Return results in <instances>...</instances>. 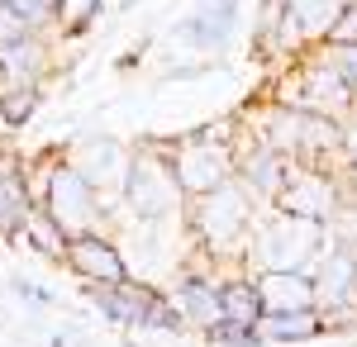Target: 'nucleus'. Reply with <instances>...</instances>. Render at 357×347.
Returning a JSON list of instances; mask_svg holds the SVG:
<instances>
[{
    "mask_svg": "<svg viewBox=\"0 0 357 347\" xmlns=\"http://www.w3.org/2000/svg\"><path fill=\"white\" fill-rule=\"evenodd\" d=\"M252 219H257V195L238 176H229L224 186L205 190V195H191L186 229H191V242L200 247V257H210V262L238 257L243 262V242H248Z\"/></svg>",
    "mask_w": 357,
    "mask_h": 347,
    "instance_id": "f257e3e1",
    "label": "nucleus"
},
{
    "mask_svg": "<svg viewBox=\"0 0 357 347\" xmlns=\"http://www.w3.org/2000/svg\"><path fill=\"white\" fill-rule=\"evenodd\" d=\"M33 167L43 171V181L29 186V190H33V205L48 214L67 238H72V233H86V229H100V219H105L110 210H105L100 190L86 181L82 167L67 157L62 148H48Z\"/></svg>",
    "mask_w": 357,
    "mask_h": 347,
    "instance_id": "f03ea898",
    "label": "nucleus"
},
{
    "mask_svg": "<svg viewBox=\"0 0 357 347\" xmlns=\"http://www.w3.org/2000/svg\"><path fill=\"white\" fill-rule=\"evenodd\" d=\"M272 210V205H267ZM324 247V224L301 219V214H257L243 242V267L248 271H310V262Z\"/></svg>",
    "mask_w": 357,
    "mask_h": 347,
    "instance_id": "7ed1b4c3",
    "label": "nucleus"
},
{
    "mask_svg": "<svg viewBox=\"0 0 357 347\" xmlns=\"http://www.w3.org/2000/svg\"><path fill=\"white\" fill-rule=\"evenodd\" d=\"M186 205V195L172 176L162 143H143L129 153V171H124V190H119V210H129L134 224H162Z\"/></svg>",
    "mask_w": 357,
    "mask_h": 347,
    "instance_id": "20e7f679",
    "label": "nucleus"
},
{
    "mask_svg": "<svg viewBox=\"0 0 357 347\" xmlns=\"http://www.w3.org/2000/svg\"><path fill=\"white\" fill-rule=\"evenodd\" d=\"M281 105H296V109H314V114H329V119H348L357 105V91L343 81V72L333 67V57L324 43L305 48L291 67V77L281 81Z\"/></svg>",
    "mask_w": 357,
    "mask_h": 347,
    "instance_id": "39448f33",
    "label": "nucleus"
},
{
    "mask_svg": "<svg viewBox=\"0 0 357 347\" xmlns=\"http://www.w3.org/2000/svg\"><path fill=\"white\" fill-rule=\"evenodd\" d=\"M167 162H172V176L181 195H205V190L224 186L229 176H238V148H234V134H215V129H200V134H186L176 143H162Z\"/></svg>",
    "mask_w": 357,
    "mask_h": 347,
    "instance_id": "423d86ee",
    "label": "nucleus"
},
{
    "mask_svg": "<svg viewBox=\"0 0 357 347\" xmlns=\"http://www.w3.org/2000/svg\"><path fill=\"white\" fill-rule=\"evenodd\" d=\"M86 300L110 323H119V328H158V333L186 328L181 314H176V304H172V295L153 291V286H143L134 276H124L114 286H86Z\"/></svg>",
    "mask_w": 357,
    "mask_h": 347,
    "instance_id": "0eeeda50",
    "label": "nucleus"
},
{
    "mask_svg": "<svg viewBox=\"0 0 357 347\" xmlns=\"http://www.w3.org/2000/svg\"><path fill=\"white\" fill-rule=\"evenodd\" d=\"M272 210H286V214H301V219H314V224H329L333 214L343 210V181L324 171V167H296L286 190L272 200Z\"/></svg>",
    "mask_w": 357,
    "mask_h": 347,
    "instance_id": "6e6552de",
    "label": "nucleus"
},
{
    "mask_svg": "<svg viewBox=\"0 0 357 347\" xmlns=\"http://www.w3.org/2000/svg\"><path fill=\"white\" fill-rule=\"evenodd\" d=\"M62 262L77 271L86 286H114V281L129 276V262H124L119 242H114L110 233H100V229L72 233V238H67V252H62Z\"/></svg>",
    "mask_w": 357,
    "mask_h": 347,
    "instance_id": "1a4fd4ad",
    "label": "nucleus"
},
{
    "mask_svg": "<svg viewBox=\"0 0 357 347\" xmlns=\"http://www.w3.org/2000/svg\"><path fill=\"white\" fill-rule=\"evenodd\" d=\"M67 157L82 167V176L100 190L105 205H119L124 171H129V148H119L110 138H91V143H77V153H67Z\"/></svg>",
    "mask_w": 357,
    "mask_h": 347,
    "instance_id": "9d476101",
    "label": "nucleus"
},
{
    "mask_svg": "<svg viewBox=\"0 0 357 347\" xmlns=\"http://www.w3.org/2000/svg\"><path fill=\"white\" fill-rule=\"evenodd\" d=\"M172 304H176V314H181L186 328L210 333L224 319L220 314V271H181V281L172 291Z\"/></svg>",
    "mask_w": 357,
    "mask_h": 347,
    "instance_id": "9b49d317",
    "label": "nucleus"
},
{
    "mask_svg": "<svg viewBox=\"0 0 357 347\" xmlns=\"http://www.w3.org/2000/svg\"><path fill=\"white\" fill-rule=\"evenodd\" d=\"M296 167H301L296 157H286V153H276L267 143H257L252 153H238V181L257 195V205H272L276 195L286 190V181H291Z\"/></svg>",
    "mask_w": 357,
    "mask_h": 347,
    "instance_id": "f8f14e48",
    "label": "nucleus"
},
{
    "mask_svg": "<svg viewBox=\"0 0 357 347\" xmlns=\"http://www.w3.org/2000/svg\"><path fill=\"white\" fill-rule=\"evenodd\" d=\"M48 72H53V48L38 29L15 43H0V86H43Z\"/></svg>",
    "mask_w": 357,
    "mask_h": 347,
    "instance_id": "ddd939ff",
    "label": "nucleus"
},
{
    "mask_svg": "<svg viewBox=\"0 0 357 347\" xmlns=\"http://www.w3.org/2000/svg\"><path fill=\"white\" fill-rule=\"evenodd\" d=\"M238 10H243V0H200L191 20H181V38L200 53H220L238 24Z\"/></svg>",
    "mask_w": 357,
    "mask_h": 347,
    "instance_id": "4468645a",
    "label": "nucleus"
},
{
    "mask_svg": "<svg viewBox=\"0 0 357 347\" xmlns=\"http://www.w3.org/2000/svg\"><path fill=\"white\" fill-rule=\"evenodd\" d=\"M252 281L262 295V314L267 309H319L310 271H252Z\"/></svg>",
    "mask_w": 357,
    "mask_h": 347,
    "instance_id": "2eb2a0df",
    "label": "nucleus"
},
{
    "mask_svg": "<svg viewBox=\"0 0 357 347\" xmlns=\"http://www.w3.org/2000/svg\"><path fill=\"white\" fill-rule=\"evenodd\" d=\"M324 328H329L324 309H267L257 319V338L262 343H310Z\"/></svg>",
    "mask_w": 357,
    "mask_h": 347,
    "instance_id": "dca6fc26",
    "label": "nucleus"
},
{
    "mask_svg": "<svg viewBox=\"0 0 357 347\" xmlns=\"http://www.w3.org/2000/svg\"><path fill=\"white\" fill-rule=\"evenodd\" d=\"M220 314H224V323L257 328V319H262V295H257V281L248 271L220 276Z\"/></svg>",
    "mask_w": 357,
    "mask_h": 347,
    "instance_id": "f3484780",
    "label": "nucleus"
},
{
    "mask_svg": "<svg viewBox=\"0 0 357 347\" xmlns=\"http://www.w3.org/2000/svg\"><path fill=\"white\" fill-rule=\"evenodd\" d=\"M15 238H24L29 247H38V252H43V257H53V262H62V252H67V233H62V229H57L38 205L29 210V219L20 224V233H15Z\"/></svg>",
    "mask_w": 357,
    "mask_h": 347,
    "instance_id": "a211bd4d",
    "label": "nucleus"
},
{
    "mask_svg": "<svg viewBox=\"0 0 357 347\" xmlns=\"http://www.w3.org/2000/svg\"><path fill=\"white\" fill-rule=\"evenodd\" d=\"M43 100V86H0V119L10 129H24Z\"/></svg>",
    "mask_w": 357,
    "mask_h": 347,
    "instance_id": "6ab92c4d",
    "label": "nucleus"
},
{
    "mask_svg": "<svg viewBox=\"0 0 357 347\" xmlns=\"http://www.w3.org/2000/svg\"><path fill=\"white\" fill-rule=\"evenodd\" d=\"M324 43H329V48H348V43H357V0H343V10L333 15L329 33H324Z\"/></svg>",
    "mask_w": 357,
    "mask_h": 347,
    "instance_id": "aec40b11",
    "label": "nucleus"
},
{
    "mask_svg": "<svg viewBox=\"0 0 357 347\" xmlns=\"http://www.w3.org/2000/svg\"><path fill=\"white\" fill-rule=\"evenodd\" d=\"M205 338H210L215 347H257V343H262V338H257V328H238V323H224V319L215 323Z\"/></svg>",
    "mask_w": 357,
    "mask_h": 347,
    "instance_id": "412c9836",
    "label": "nucleus"
},
{
    "mask_svg": "<svg viewBox=\"0 0 357 347\" xmlns=\"http://www.w3.org/2000/svg\"><path fill=\"white\" fill-rule=\"evenodd\" d=\"M33 33V24L24 20V10L15 5V0H0V43H15V38H24Z\"/></svg>",
    "mask_w": 357,
    "mask_h": 347,
    "instance_id": "4be33fe9",
    "label": "nucleus"
},
{
    "mask_svg": "<svg viewBox=\"0 0 357 347\" xmlns=\"http://www.w3.org/2000/svg\"><path fill=\"white\" fill-rule=\"evenodd\" d=\"M96 15H100V0H62V29L67 33H82Z\"/></svg>",
    "mask_w": 357,
    "mask_h": 347,
    "instance_id": "5701e85b",
    "label": "nucleus"
},
{
    "mask_svg": "<svg viewBox=\"0 0 357 347\" xmlns=\"http://www.w3.org/2000/svg\"><path fill=\"white\" fill-rule=\"evenodd\" d=\"M329 48V43H324ZM329 57H333V67L343 72V81L357 91V43H348V48H329Z\"/></svg>",
    "mask_w": 357,
    "mask_h": 347,
    "instance_id": "b1692460",
    "label": "nucleus"
},
{
    "mask_svg": "<svg viewBox=\"0 0 357 347\" xmlns=\"http://www.w3.org/2000/svg\"><path fill=\"white\" fill-rule=\"evenodd\" d=\"M348 157H357V105H353V114L343 119V162Z\"/></svg>",
    "mask_w": 357,
    "mask_h": 347,
    "instance_id": "393cba45",
    "label": "nucleus"
},
{
    "mask_svg": "<svg viewBox=\"0 0 357 347\" xmlns=\"http://www.w3.org/2000/svg\"><path fill=\"white\" fill-rule=\"evenodd\" d=\"M338 181L357 190V157H348V162H343V176H338Z\"/></svg>",
    "mask_w": 357,
    "mask_h": 347,
    "instance_id": "a878e982",
    "label": "nucleus"
}]
</instances>
